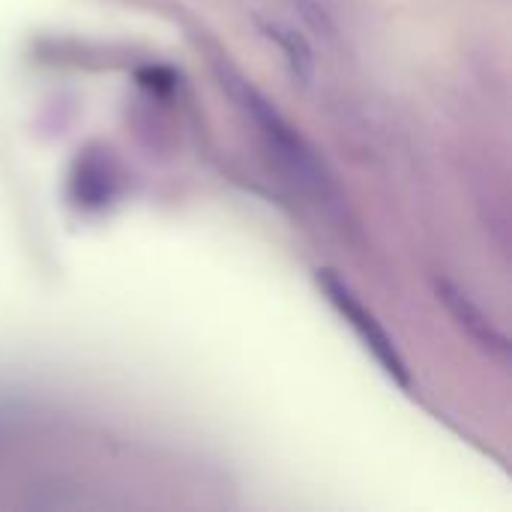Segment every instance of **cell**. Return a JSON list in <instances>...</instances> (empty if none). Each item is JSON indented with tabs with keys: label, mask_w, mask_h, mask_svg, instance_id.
Masks as SVG:
<instances>
[{
	"label": "cell",
	"mask_w": 512,
	"mask_h": 512,
	"mask_svg": "<svg viewBox=\"0 0 512 512\" xmlns=\"http://www.w3.org/2000/svg\"><path fill=\"white\" fill-rule=\"evenodd\" d=\"M231 93L237 96L240 108L252 117V123L258 126L267 150L276 156L279 168L288 174V180H294V186H300L309 198H315L318 204H336L339 192L324 168V162L318 159V153L312 150V144L285 120V114L270 105L252 84H246L243 78H228Z\"/></svg>",
	"instance_id": "6da1fadb"
},
{
	"label": "cell",
	"mask_w": 512,
	"mask_h": 512,
	"mask_svg": "<svg viewBox=\"0 0 512 512\" xmlns=\"http://www.w3.org/2000/svg\"><path fill=\"white\" fill-rule=\"evenodd\" d=\"M438 297L444 300V306L450 309V315L456 318V324L486 351V354H492V357H498V360H507V354H510V342H507V336L492 324V318L459 288V285H453L450 279H438Z\"/></svg>",
	"instance_id": "3957f363"
},
{
	"label": "cell",
	"mask_w": 512,
	"mask_h": 512,
	"mask_svg": "<svg viewBox=\"0 0 512 512\" xmlns=\"http://www.w3.org/2000/svg\"><path fill=\"white\" fill-rule=\"evenodd\" d=\"M318 285L324 288L327 300L336 306V312L345 318V324L357 333V339L363 342V348L375 357V363L405 390H411V372L396 348V342L390 339V333L381 327V321L360 303V297L330 270L318 273Z\"/></svg>",
	"instance_id": "7a4b0ae2"
}]
</instances>
